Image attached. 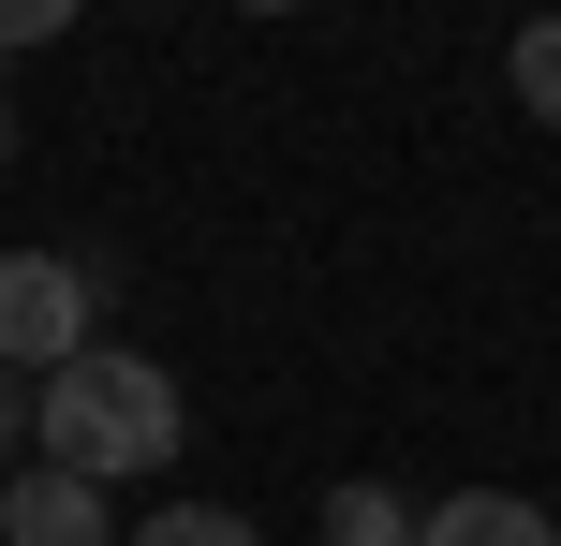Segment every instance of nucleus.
Masks as SVG:
<instances>
[{"mask_svg": "<svg viewBox=\"0 0 561 546\" xmlns=\"http://www.w3.org/2000/svg\"><path fill=\"white\" fill-rule=\"evenodd\" d=\"M325 546H414V502L355 473V488H325Z\"/></svg>", "mask_w": 561, "mask_h": 546, "instance_id": "obj_5", "label": "nucleus"}, {"mask_svg": "<svg viewBox=\"0 0 561 546\" xmlns=\"http://www.w3.org/2000/svg\"><path fill=\"white\" fill-rule=\"evenodd\" d=\"M15 443H30V384L0 370V458H15Z\"/></svg>", "mask_w": 561, "mask_h": 546, "instance_id": "obj_9", "label": "nucleus"}, {"mask_svg": "<svg viewBox=\"0 0 561 546\" xmlns=\"http://www.w3.org/2000/svg\"><path fill=\"white\" fill-rule=\"evenodd\" d=\"M414 546H561V518L533 488H444V502H414Z\"/></svg>", "mask_w": 561, "mask_h": 546, "instance_id": "obj_4", "label": "nucleus"}, {"mask_svg": "<svg viewBox=\"0 0 561 546\" xmlns=\"http://www.w3.org/2000/svg\"><path fill=\"white\" fill-rule=\"evenodd\" d=\"M0 546H118V518H104V488L89 473H0Z\"/></svg>", "mask_w": 561, "mask_h": 546, "instance_id": "obj_3", "label": "nucleus"}, {"mask_svg": "<svg viewBox=\"0 0 561 546\" xmlns=\"http://www.w3.org/2000/svg\"><path fill=\"white\" fill-rule=\"evenodd\" d=\"M75 30V0H0V59H30V45H59Z\"/></svg>", "mask_w": 561, "mask_h": 546, "instance_id": "obj_8", "label": "nucleus"}, {"mask_svg": "<svg viewBox=\"0 0 561 546\" xmlns=\"http://www.w3.org/2000/svg\"><path fill=\"white\" fill-rule=\"evenodd\" d=\"M118 546H266V532L237 518V502H163V518H134Z\"/></svg>", "mask_w": 561, "mask_h": 546, "instance_id": "obj_7", "label": "nucleus"}, {"mask_svg": "<svg viewBox=\"0 0 561 546\" xmlns=\"http://www.w3.org/2000/svg\"><path fill=\"white\" fill-rule=\"evenodd\" d=\"M178 429H193V399H178L163 355H104V340H89L59 384H30V458H45V473H89V488L178 473Z\"/></svg>", "mask_w": 561, "mask_h": 546, "instance_id": "obj_1", "label": "nucleus"}, {"mask_svg": "<svg viewBox=\"0 0 561 546\" xmlns=\"http://www.w3.org/2000/svg\"><path fill=\"white\" fill-rule=\"evenodd\" d=\"M89 295H104V266L75 252H0V370L15 384H59L89 355Z\"/></svg>", "mask_w": 561, "mask_h": 546, "instance_id": "obj_2", "label": "nucleus"}, {"mask_svg": "<svg viewBox=\"0 0 561 546\" xmlns=\"http://www.w3.org/2000/svg\"><path fill=\"white\" fill-rule=\"evenodd\" d=\"M503 74H517V118H547V133H561V15L517 30V45H503Z\"/></svg>", "mask_w": 561, "mask_h": 546, "instance_id": "obj_6", "label": "nucleus"}, {"mask_svg": "<svg viewBox=\"0 0 561 546\" xmlns=\"http://www.w3.org/2000/svg\"><path fill=\"white\" fill-rule=\"evenodd\" d=\"M0 163H15V104H0Z\"/></svg>", "mask_w": 561, "mask_h": 546, "instance_id": "obj_10", "label": "nucleus"}]
</instances>
